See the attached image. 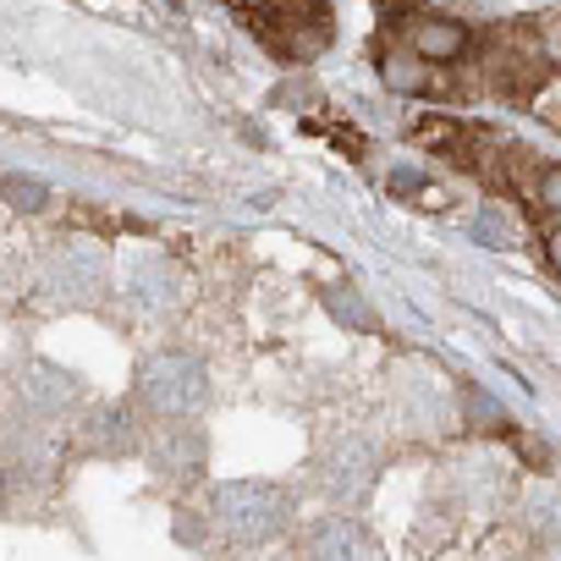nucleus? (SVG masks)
<instances>
[{
	"label": "nucleus",
	"instance_id": "5",
	"mask_svg": "<svg viewBox=\"0 0 561 561\" xmlns=\"http://www.w3.org/2000/svg\"><path fill=\"white\" fill-rule=\"evenodd\" d=\"M397 34H402L397 50H413L419 61H457V56H468V45H473L468 23L419 18V12H397Z\"/></svg>",
	"mask_w": 561,
	"mask_h": 561
},
{
	"label": "nucleus",
	"instance_id": "6",
	"mask_svg": "<svg viewBox=\"0 0 561 561\" xmlns=\"http://www.w3.org/2000/svg\"><path fill=\"white\" fill-rule=\"evenodd\" d=\"M298 561H386V556H380V539H375L364 523H353V517H325V523L309 528Z\"/></svg>",
	"mask_w": 561,
	"mask_h": 561
},
{
	"label": "nucleus",
	"instance_id": "11",
	"mask_svg": "<svg viewBox=\"0 0 561 561\" xmlns=\"http://www.w3.org/2000/svg\"><path fill=\"white\" fill-rule=\"evenodd\" d=\"M0 187H7L12 204H45V187L34 176H0Z\"/></svg>",
	"mask_w": 561,
	"mask_h": 561
},
{
	"label": "nucleus",
	"instance_id": "8",
	"mask_svg": "<svg viewBox=\"0 0 561 561\" xmlns=\"http://www.w3.org/2000/svg\"><path fill=\"white\" fill-rule=\"evenodd\" d=\"M18 391H23V408H28V413L50 419V413H67V408H72V397H78V380H72L67 369H56V364L34 358V364L18 375Z\"/></svg>",
	"mask_w": 561,
	"mask_h": 561
},
{
	"label": "nucleus",
	"instance_id": "2",
	"mask_svg": "<svg viewBox=\"0 0 561 561\" xmlns=\"http://www.w3.org/2000/svg\"><path fill=\"white\" fill-rule=\"evenodd\" d=\"M138 397L160 413V419H187L204 408L209 397V380H204V364L193 353H154L138 364Z\"/></svg>",
	"mask_w": 561,
	"mask_h": 561
},
{
	"label": "nucleus",
	"instance_id": "1",
	"mask_svg": "<svg viewBox=\"0 0 561 561\" xmlns=\"http://www.w3.org/2000/svg\"><path fill=\"white\" fill-rule=\"evenodd\" d=\"M209 517L226 539H248V545H264L275 539L280 528L293 523V501L280 484H264V479H237V484H220L215 501H209Z\"/></svg>",
	"mask_w": 561,
	"mask_h": 561
},
{
	"label": "nucleus",
	"instance_id": "4",
	"mask_svg": "<svg viewBox=\"0 0 561 561\" xmlns=\"http://www.w3.org/2000/svg\"><path fill=\"white\" fill-rule=\"evenodd\" d=\"M375 473H380V462H375V451H369L364 440H336V446H325V457H320L325 495L342 501V506H358V501L375 490Z\"/></svg>",
	"mask_w": 561,
	"mask_h": 561
},
{
	"label": "nucleus",
	"instance_id": "9",
	"mask_svg": "<svg viewBox=\"0 0 561 561\" xmlns=\"http://www.w3.org/2000/svg\"><path fill=\"white\" fill-rule=\"evenodd\" d=\"M89 446H105V451H127L133 446V424H127V413H100L94 424H89Z\"/></svg>",
	"mask_w": 561,
	"mask_h": 561
},
{
	"label": "nucleus",
	"instance_id": "10",
	"mask_svg": "<svg viewBox=\"0 0 561 561\" xmlns=\"http://www.w3.org/2000/svg\"><path fill=\"white\" fill-rule=\"evenodd\" d=\"M165 293H171L165 264H154V259H149V264H138V270H133V298H138V304H160Z\"/></svg>",
	"mask_w": 561,
	"mask_h": 561
},
{
	"label": "nucleus",
	"instance_id": "3",
	"mask_svg": "<svg viewBox=\"0 0 561 561\" xmlns=\"http://www.w3.org/2000/svg\"><path fill=\"white\" fill-rule=\"evenodd\" d=\"M242 23L275 50V56H320L331 39V12L325 7H242Z\"/></svg>",
	"mask_w": 561,
	"mask_h": 561
},
{
	"label": "nucleus",
	"instance_id": "7",
	"mask_svg": "<svg viewBox=\"0 0 561 561\" xmlns=\"http://www.w3.org/2000/svg\"><path fill=\"white\" fill-rule=\"evenodd\" d=\"M50 287L72 304H94L105 293V259L89 248V242H72L50 259Z\"/></svg>",
	"mask_w": 561,
	"mask_h": 561
},
{
	"label": "nucleus",
	"instance_id": "12",
	"mask_svg": "<svg viewBox=\"0 0 561 561\" xmlns=\"http://www.w3.org/2000/svg\"><path fill=\"white\" fill-rule=\"evenodd\" d=\"M473 237H479V242H495V248L512 242V237L501 231V215H495V209H479V215H473Z\"/></svg>",
	"mask_w": 561,
	"mask_h": 561
}]
</instances>
